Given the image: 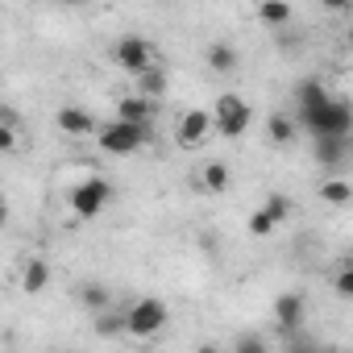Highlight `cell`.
I'll return each instance as SVG.
<instances>
[{
	"instance_id": "obj_19",
	"label": "cell",
	"mask_w": 353,
	"mask_h": 353,
	"mask_svg": "<svg viewBox=\"0 0 353 353\" xmlns=\"http://www.w3.org/2000/svg\"><path fill=\"white\" fill-rule=\"evenodd\" d=\"M79 303L96 316V312H104V307H108V291H104L100 283H83V287H79Z\"/></svg>"
},
{
	"instance_id": "obj_1",
	"label": "cell",
	"mask_w": 353,
	"mask_h": 353,
	"mask_svg": "<svg viewBox=\"0 0 353 353\" xmlns=\"http://www.w3.org/2000/svg\"><path fill=\"white\" fill-rule=\"evenodd\" d=\"M299 125H303L312 137H324V133L353 137V100H336V96H328L316 112L299 117Z\"/></svg>"
},
{
	"instance_id": "obj_16",
	"label": "cell",
	"mask_w": 353,
	"mask_h": 353,
	"mask_svg": "<svg viewBox=\"0 0 353 353\" xmlns=\"http://www.w3.org/2000/svg\"><path fill=\"white\" fill-rule=\"evenodd\" d=\"M166 79H170V75H166V67H162V63H154V67H145L141 75H133V88L158 100V96L166 92Z\"/></svg>"
},
{
	"instance_id": "obj_13",
	"label": "cell",
	"mask_w": 353,
	"mask_h": 353,
	"mask_svg": "<svg viewBox=\"0 0 353 353\" xmlns=\"http://www.w3.org/2000/svg\"><path fill=\"white\" fill-rule=\"evenodd\" d=\"M345 154H349V137H336V133L316 137V162L320 166H341Z\"/></svg>"
},
{
	"instance_id": "obj_22",
	"label": "cell",
	"mask_w": 353,
	"mask_h": 353,
	"mask_svg": "<svg viewBox=\"0 0 353 353\" xmlns=\"http://www.w3.org/2000/svg\"><path fill=\"white\" fill-rule=\"evenodd\" d=\"M332 291H336L341 299H353V262H345V266L332 274Z\"/></svg>"
},
{
	"instance_id": "obj_27",
	"label": "cell",
	"mask_w": 353,
	"mask_h": 353,
	"mask_svg": "<svg viewBox=\"0 0 353 353\" xmlns=\"http://www.w3.org/2000/svg\"><path fill=\"white\" fill-rule=\"evenodd\" d=\"M349 46H353V34H349Z\"/></svg>"
},
{
	"instance_id": "obj_26",
	"label": "cell",
	"mask_w": 353,
	"mask_h": 353,
	"mask_svg": "<svg viewBox=\"0 0 353 353\" xmlns=\"http://www.w3.org/2000/svg\"><path fill=\"white\" fill-rule=\"evenodd\" d=\"M345 262H353V241H349V250H345Z\"/></svg>"
},
{
	"instance_id": "obj_7",
	"label": "cell",
	"mask_w": 353,
	"mask_h": 353,
	"mask_svg": "<svg viewBox=\"0 0 353 353\" xmlns=\"http://www.w3.org/2000/svg\"><path fill=\"white\" fill-rule=\"evenodd\" d=\"M287 216H291V200L279 196V192H270L266 204H258V208L250 212V233H254V237H266V233H274Z\"/></svg>"
},
{
	"instance_id": "obj_4",
	"label": "cell",
	"mask_w": 353,
	"mask_h": 353,
	"mask_svg": "<svg viewBox=\"0 0 353 353\" xmlns=\"http://www.w3.org/2000/svg\"><path fill=\"white\" fill-rule=\"evenodd\" d=\"M112 63H117L125 75H141L145 67L158 63V50H154V42H145L141 34H125V38L112 42Z\"/></svg>"
},
{
	"instance_id": "obj_24",
	"label": "cell",
	"mask_w": 353,
	"mask_h": 353,
	"mask_svg": "<svg viewBox=\"0 0 353 353\" xmlns=\"http://www.w3.org/2000/svg\"><path fill=\"white\" fill-rule=\"evenodd\" d=\"M320 5H324L328 13H345V9H353V0H320Z\"/></svg>"
},
{
	"instance_id": "obj_2",
	"label": "cell",
	"mask_w": 353,
	"mask_h": 353,
	"mask_svg": "<svg viewBox=\"0 0 353 353\" xmlns=\"http://www.w3.org/2000/svg\"><path fill=\"white\" fill-rule=\"evenodd\" d=\"M96 141H100V150L104 154H137L145 141H150V125H137V121H108V125H100L96 133H92Z\"/></svg>"
},
{
	"instance_id": "obj_17",
	"label": "cell",
	"mask_w": 353,
	"mask_h": 353,
	"mask_svg": "<svg viewBox=\"0 0 353 353\" xmlns=\"http://www.w3.org/2000/svg\"><path fill=\"white\" fill-rule=\"evenodd\" d=\"M21 287H26L30 295L46 291V287H50V262H46V258H30V262H26V274H21Z\"/></svg>"
},
{
	"instance_id": "obj_20",
	"label": "cell",
	"mask_w": 353,
	"mask_h": 353,
	"mask_svg": "<svg viewBox=\"0 0 353 353\" xmlns=\"http://www.w3.org/2000/svg\"><path fill=\"white\" fill-rule=\"evenodd\" d=\"M320 200L324 204H349L353 200V188L345 179H328V183H320Z\"/></svg>"
},
{
	"instance_id": "obj_25",
	"label": "cell",
	"mask_w": 353,
	"mask_h": 353,
	"mask_svg": "<svg viewBox=\"0 0 353 353\" xmlns=\"http://www.w3.org/2000/svg\"><path fill=\"white\" fill-rule=\"evenodd\" d=\"M59 5H67V9H83L88 0H59Z\"/></svg>"
},
{
	"instance_id": "obj_12",
	"label": "cell",
	"mask_w": 353,
	"mask_h": 353,
	"mask_svg": "<svg viewBox=\"0 0 353 353\" xmlns=\"http://www.w3.org/2000/svg\"><path fill=\"white\" fill-rule=\"evenodd\" d=\"M204 63H208L212 75H233V71L241 67V54H237V46H229V42H212V46L204 50Z\"/></svg>"
},
{
	"instance_id": "obj_21",
	"label": "cell",
	"mask_w": 353,
	"mask_h": 353,
	"mask_svg": "<svg viewBox=\"0 0 353 353\" xmlns=\"http://www.w3.org/2000/svg\"><path fill=\"white\" fill-rule=\"evenodd\" d=\"M96 332H100V336H129L125 316H112L108 307H104V312H96Z\"/></svg>"
},
{
	"instance_id": "obj_8",
	"label": "cell",
	"mask_w": 353,
	"mask_h": 353,
	"mask_svg": "<svg viewBox=\"0 0 353 353\" xmlns=\"http://www.w3.org/2000/svg\"><path fill=\"white\" fill-rule=\"evenodd\" d=\"M212 129H216V117L204 112V108H192V112L179 117V145H183V150H196V145L208 141Z\"/></svg>"
},
{
	"instance_id": "obj_9",
	"label": "cell",
	"mask_w": 353,
	"mask_h": 353,
	"mask_svg": "<svg viewBox=\"0 0 353 353\" xmlns=\"http://www.w3.org/2000/svg\"><path fill=\"white\" fill-rule=\"evenodd\" d=\"M303 316H307V299H303V291H283V295L274 299V324H279V332H295V328H303Z\"/></svg>"
},
{
	"instance_id": "obj_18",
	"label": "cell",
	"mask_w": 353,
	"mask_h": 353,
	"mask_svg": "<svg viewBox=\"0 0 353 353\" xmlns=\"http://www.w3.org/2000/svg\"><path fill=\"white\" fill-rule=\"evenodd\" d=\"M258 17L279 30V26L291 21V5H287V0H262V5H258Z\"/></svg>"
},
{
	"instance_id": "obj_3",
	"label": "cell",
	"mask_w": 353,
	"mask_h": 353,
	"mask_svg": "<svg viewBox=\"0 0 353 353\" xmlns=\"http://www.w3.org/2000/svg\"><path fill=\"white\" fill-rule=\"evenodd\" d=\"M166 320H170V307H166L162 299H154V295L133 299L129 312H125V328H129V336H137V341L158 336V332L166 328Z\"/></svg>"
},
{
	"instance_id": "obj_11",
	"label": "cell",
	"mask_w": 353,
	"mask_h": 353,
	"mask_svg": "<svg viewBox=\"0 0 353 353\" xmlns=\"http://www.w3.org/2000/svg\"><path fill=\"white\" fill-rule=\"evenodd\" d=\"M54 125H59L67 137H88V133H96V129H100V125H96V117H92L88 108H75V104L59 108V112H54Z\"/></svg>"
},
{
	"instance_id": "obj_10",
	"label": "cell",
	"mask_w": 353,
	"mask_h": 353,
	"mask_svg": "<svg viewBox=\"0 0 353 353\" xmlns=\"http://www.w3.org/2000/svg\"><path fill=\"white\" fill-rule=\"evenodd\" d=\"M154 112H158V100L154 96H145V92H129V96H121L117 100V117L121 121H137V125H154Z\"/></svg>"
},
{
	"instance_id": "obj_15",
	"label": "cell",
	"mask_w": 353,
	"mask_h": 353,
	"mask_svg": "<svg viewBox=\"0 0 353 353\" xmlns=\"http://www.w3.org/2000/svg\"><path fill=\"white\" fill-rule=\"evenodd\" d=\"M299 117H287V112H274L270 121H266V137L274 141V145H291L295 137H299Z\"/></svg>"
},
{
	"instance_id": "obj_6",
	"label": "cell",
	"mask_w": 353,
	"mask_h": 353,
	"mask_svg": "<svg viewBox=\"0 0 353 353\" xmlns=\"http://www.w3.org/2000/svg\"><path fill=\"white\" fill-rule=\"evenodd\" d=\"M108 200H112L108 179H83V183L71 192V216H79V221H96V216L108 208Z\"/></svg>"
},
{
	"instance_id": "obj_23",
	"label": "cell",
	"mask_w": 353,
	"mask_h": 353,
	"mask_svg": "<svg viewBox=\"0 0 353 353\" xmlns=\"http://www.w3.org/2000/svg\"><path fill=\"white\" fill-rule=\"evenodd\" d=\"M262 349H266L262 336H241V341H233V353H262Z\"/></svg>"
},
{
	"instance_id": "obj_5",
	"label": "cell",
	"mask_w": 353,
	"mask_h": 353,
	"mask_svg": "<svg viewBox=\"0 0 353 353\" xmlns=\"http://www.w3.org/2000/svg\"><path fill=\"white\" fill-rule=\"evenodd\" d=\"M212 117H216V133H221V137H241V133L250 129V121H254V108H250L245 96L225 92V96L216 100Z\"/></svg>"
},
{
	"instance_id": "obj_14",
	"label": "cell",
	"mask_w": 353,
	"mask_h": 353,
	"mask_svg": "<svg viewBox=\"0 0 353 353\" xmlns=\"http://www.w3.org/2000/svg\"><path fill=\"white\" fill-rule=\"evenodd\" d=\"M196 183H200L208 196H221V192L233 183V174H229V166H225V162H216V158H212V162H204V166H200V179H196Z\"/></svg>"
}]
</instances>
